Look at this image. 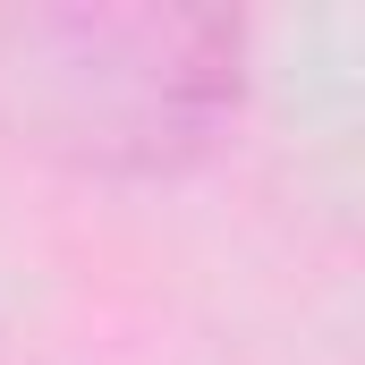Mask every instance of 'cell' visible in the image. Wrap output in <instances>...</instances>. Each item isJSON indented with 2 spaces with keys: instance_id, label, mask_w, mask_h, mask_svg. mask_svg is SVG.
I'll use <instances>...</instances> for the list:
<instances>
[{
  "instance_id": "6da1fadb",
  "label": "cell",
  "mask_w": 365,
  "mask_h": 365,
  "mask_svg": "<svg viewBox=\"0 0 365 365\" xmlns=\"http://www.w3.org/2000/svg\"><path fill=\"white\" fill-rule=\"evenodd\" d=\"M255 93L238 9H17L0 17V128L77 179L153 187L204 170Z\"/></svg>"
}]
</instances>
